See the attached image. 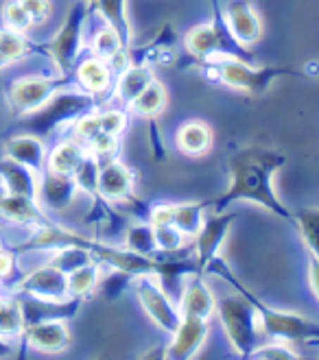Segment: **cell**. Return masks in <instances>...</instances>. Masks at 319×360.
<instances>
[{
    "mask_svg": "<svg viewBox=\"0 0 319 360\" xmlns=\"http://www.w3.org/2000/svg\"><path fill=\"white\" fill-rule=\"evenodd\" d=\"M208 269L212 273L221 275V278H225L232 286H237L239 292H243L245 297L251 300V304L256 306V310H258V321H261L263 334H267L271 338H278V341H284V343L287 341H313V338H317V341H319V323H315L311 319H304V316H300V314L269 308L265 302H261L256 295L249 292L237 278H234L232 271L217 258L206 266V271Z\"/></svg>",
    "mask_w": 319,
    "mask_h": 360,
    "instance_id": "cell-3",
    "label": "cell"
},
{
    "mask_svg": "<svg viewBox=\"0 0 319 360\" xmlns=\"http://www.w3.org/2000/svg\"><path fill=\"white\" fill-rule=\"evenodd\" d=\"M127 249H132L140 256L146 258H156L158 256V243L154 234V225L151 223H140L127 229Z\"/></svg>",
    "mask_w": 319,
    "mask_h": 360,
    "instance_id": "cell-30",
    "label": "cell"
},
{
    "mask_svg": "<svg viewBox=\"0 0 319 360\" xmlns=\"http://www.w3.org/2000/svg\"><path fill=\"white\" fill-rule=\"evenodd\" d=\"M20 302V310H23V319H25V328L42 323V321H68L79 312L83 297H70L66 300H44V297H35V295H27V292H18L15 295Z\"/></svg>",
    "mask_w": 319,
    "mask_h": 360,
    "instance_id": "cell-10",
    "label": "cell"
},
{
    "mask_svg": "<svg viewBox=\"0 0 319 360\" xmlns=\"http://www.w3.org/2000/svg\"><path fill=\"white\" fill-rule=\"evenodd\" d=\"M166 103V90L160 86L158 81H154L134 103H132V110L138 116H156Z\"/></svg>",
    "mask_w": 319,
    "mask_h": 360,
    "instance_id": "cell-34",
    "label": "cell"
},
{
    "mask_svg": "<svg viewBox=\"0 0 319 360\" xmlns=\"http://www.w3.org/2000/svg\"><path fill=\"white\" fill-rule=\"evenodd\" d=\"M7 63H9V61H7V59H5L3 55H0V68H5V66H7Z\"/></svg>",
    "mask_w": 319,
    "mask_h": 360,
    "instance_id": "cell-45",
    "label": "cell"
},
{
    "mask_svg": "<svg viewBox=\"0 0 319 360\" xmlns=\"http://www.w3.org/2000/svg\"><path fill=\"white\" fill-rule=\"evenodd\" d=\"M132 188H134V173L125 164H120L114 158L101 162L96 197L105 201H123L127 195H132Z\"/></svg>",
    "mask_w": 319,
    "mask_h": 360,
    "instance_id": "cell-16",
    "label": "cell"
},
{
    "mask_svg": "<svg viewBox=\"0 0 319 360\" xmlns=\"http://www.w3.org/2000/svg\"><path fill=\"white\" fill-rule=\"evenodd\" d=\"M90 7H94V11H99L105 18V22L118 33L123 46L130 49L132 27H130V18H127V0H94Z\"/></svg>",
    "mask_w": 319,
    "mask_h": 360,
    "instance_id": "cell-25",
    "label": "cell"
},
{
    "mask_svg": "<svg viewBox=\"0 0 319 360\" xmlns=\"http://www.w3.org/2000/svg\"><path fill=\"white\" fill-rule=\"evenodd\" d=\"M184 44L190 55L204 61L215 57H237L243 61H254V53H249L247 46L239 44L237 37L232 35L217 0H215V18H212V22L190 29L184 37Z\"/></svg>",
    "mask_w": 319,
    "mask_h": 360,
    "instance_id": "cell-5",
    "label": "cell"
},
{
    "mask_svg": "<svg viewBox=\"0 0 319 360\" xmlns=\"http://www.w3.org/2000/svg\"><path fill=\"white\" fill-rule=\"evenodd\" d=\"M88 149L79 140H66L57 144L55 149L46 155V168L59 175H75L79 164L86 158Z\"/></svg>",
    "mask_w": 319,
    "mask_h": 360,
    "instance_id": "cell-24",
    "label": "cell"
},
{
    "mask_svg": "<svg viewBox=\"0 0 319 360\" xmlns=\"http://www.w3.org/2000/svg\"><path fill=\"white\" fill-rule=\"evenodd\" d=\"M9 352H11V347L7 345V341H3V338H0V356H5Z\"/></svg>",
    "mask_w": 319,
    "mask_h": 360,
    "instance_id": "cell-44",
    "label": "cell"
},
{
    "mask_svg": "<svg viewBox=\"0 0 319 360\" xmlns=\"http://www.w3.org/2000/svg\"><path fill=\"white\" fill-rule=\"evenodd\" d=\"M39 173H35L33 168L20 164L11 158L0 160V184L7 190L9 195H20L35 199L39 197Z\"/></svg>",
    "mask_w": 319,
    "mask_h": 360,
    "instance_id": "cell-17",
    "label": "cell"
},
{
    "mask_svg": "<svg viewBox=\"0 0 319 360\" xmlns=\"http://www.w3.org/2000/svg\"><path fill=\"white\" fill-rule=\"evenodd\" d=\"M127 116L118 110H108V112H99V124L101 131L112 134V136H120V131L125 129Z\"/></svg>",
    "mask_w": 319,
    "mask_h": 360,
    "instance_id": "cell-40",
    "label": "cell"
},
{
    "mask_svg": "<svg viewBox=\"0 0 319 360\" xmlns=\"http://www.w3.org/2000/svg\"><path fill=\"white\" fill-rule=\"evenodd\" d=\"M99 171H101V162L92 155V153H86L83 162L79 164V168L75 171V181H77V188L83 190L86 195L90 197H96V188H99Z\"/></svg>",
    "mask_w": 319,
    "mask_h": 360,
    "instance_id": "cell-35",
    "label": "cell"
},
{
    "mask_svg": "<svg viewBox=\"0 0 319 360\" xmlns=\"http://www.w3.org/2000/svg\"><path fill=\"white\" fill-rule=\"evenodd\" d=\"M208 330H210L208 319L182 314V321L177 326V330L173 332V343L166 347L164 356L166 358H175V360L193 358L199 352V347L204 345Z\"/></svg>",
    "mask_w": 319,
    "mask_h": 360,
    "instance_id": "cell-14",
    "label": "cell"
},
{
    "mask_svg": "<svg viewBox=\"0 0 319 360\" xmlns=\"http://www.w3.org/2000/svg\"><path fill=\"white\" fill-rule=\"evenodd\" d=\"M223 15L239 44L251 46L263 37V22L249 0H230Z\"/></svg>",
    "mask_w": 319,
    "mask_h": 360,
    "instance_id": "cell-13",
    "label": "cell"
},
{
    "mask_svg": "<svg viewBox=\"0 0 319 360\" xmlns=\"http://www.w3.org/2000/svg\"><path fill=\"white\" fill-rule=\"evenodd\" d=\"M23 338L29 347L37 352H63L70 345V330L68 323L61 319L42 321L25 328Z\"/></svg>",
    "mask_w": 319,
    "mask_h": 360,
    "instance_id": "cell-18",
    "label": "cell"
},
{
    "mask_svg": "<svg viewBox=\"0 0 319 360\" xmlns=\"http://www.w3.org/2000/svg\"><path fill=\"white\" fill-rule=\"evenodd\" d=\"M29 53H33V44L25 37V33L0 27V55H3L9 63L15 59H23Z\"/></svg>",
    "mask_w": 319,
    "mask_h": 360,
    "instance_id": "cell-33",
    "label": "cell"
},
{
    "mask_svg": "<svg viewBox=\"0 0 319 360\" xmlns=\"http://www.w3.org/2000/svg\"><path fill=\"white\" fill-rule=\"evenodd\" d=\"M5 158L33 168L35 173L46 171V146L44 140L31 134H18L5 142Z\"/></svg>",
    "mask_w": 319,
    "mask_h": 360,
    "instance_id": "cell-19",
    "label": "cell"
},
{
    "mask_svg": "<svg viewBox=\"0 0 319 360\" xmlns=\"http://www.w3.org/2000/svg\"><path fill=\"white\" fill-rule=\"evenodd\" d=\"M221 326L230 338V343L234 345L243 358H249L251 352L258 347L261 338V321H258V310L251 304L249 297L245 295H225L217 302V310Z\"/></svg>",
    "mask_w": 319,
    "mask_h": 360,
    "instance_id": "cell-4",
    "label": "cell"
},
{
    "mask_svg": "<svg viewBox=\"0 0 319 360\" xmlns=\"http://www.w3.org/2000/svg\"><path fill=\"white\" fill-rule=\"evenodd\" d=\"M237 221V214L232 212H215L212 217H208L197 234V275L206 273V266L217 258V253L221 251L223 243L227 240V231Z\"/></svg>",
    "mask_w": 319,
    "mask_h": 360,
    "instance_id": "cell-11",
    "label": "cell"
},
{
    "mask_svg": "<svg viewBox=\"0 0 319 360\" xmlns=\"http://www.w3.org/2000/svg\"><path fill=\"white\" fill-rule=\"evenodd\" d=\"M96 258L92 256L90 247H83V245H68V247H59L55 249L53 258L49 260V264H53L55 269H59L61 273L70 275L73 271L86 266L90 262H94Z\"/></svg>",
    "mask_w": 319,
    "mask_h": 360,
    "instance_id": "cell-28",
    "label": "cell"
},
{
    "mask_svg": "<svg viewBox=\"0 0 319 360\" xmlns=\"http://www.w3.org/2000/svg\"><path fill=\"white\" fill-rule=\"evenodd\" d=\"M77 193H79V188H77V181L73 175H59V173H53L46 168L39 177L37 201L53 212L66 210L75 201Z\"/></svg>",
    "mask_w": 319,
    "mask_h": 360,
    "instance_id": "cell-15",
    "label": "cell"
},
{
    "mask_svg": "<svg viewBox=\"0 0 319 360\" xmlns=\"http://www.w3.org/2000/svg\"><path fill=\"white\" fill-rule=\"evenodd\" d=\"M206 203H184V205H173V225L182 231L184 236H197L199 229L206 221L204 212Z\"/></svg>",
    "mask_w": 319,
    "mask_h": 360,
    "instance_id": "cell-29",
    "label": "cell"
},
{
    "mask_svg": "<svg viewBox=\"0 0 319 360\" xmlns=\"http://www.w3.org/2000/svg\"><path fill=\"white\" fill-rule=\"evenodd\" d=\"M13 262H15V253H13V251L0 249V280H5L7 275H11Z\"/></svg>",
    "mask_w": 319,
    "mask_h": 360,
    "instance_id": "cell-42",
    "label": "cell"
},
{
    "mask_svg": "<svg viewBox=\"0 0 319 360\" xmlns=\"http://www.w3.org/2000/svg\"><path fill=\"white\" fill-rule=\"evenodd\" d=\"M75 81L79 83L81 90H86L94 96H101L108 92L112 83V68L110 63L101 57H90L77 63L75 68Z\"/></svg>",
    "mask_w": 319,
    "mask_h": 360,
    "instance_id": "cell-21",
    "label": "cell"
},
{
    "mask_svg": "<svg viewBox=\"0 0 319 360\" xmlns=\"http://www.w3.org/2000/svg\"><path fill=\"white\" fill-rule=\"evenodd\" d=\"M212 144V131L210 127L199 122V120H190L180 127L177 131V146L188 153V155H201L210 149Z\"/></svg>",
    "mask_w": 319,
    "mask_h": 360,
    "instance_id": "cell-26",
    "label": "cell"
},
{
    "mask_svg": "<svg viewBox=\"0 0 319 360\" xmlns=\"http://www.w3.org/2000/svg\"><path fill=\"white\" fill-rule=\"evenodd\" d=\"M20 5L27 9L33 20V27L46 22L51 15V0H20Z\"/></svg>",
    "mask_w": 319,
    "mask_h": 360,
    "instance_id": "cell-41",
    "label": "cell"
},
{
    "mask_svg": "<svg viewBox=\"0 0 319 360\" xmlns=\"http://www.w3.org/2000/svg\"><path fill=\"white\" fill-rule=\"evenodd\" d=\"M83 3H86V5H92V3H94V0H83Z\"/></svg>",
    "mask_w": 319,
    "mask_h": 360,
    "instance_id": "cell-46",
    "label": "cell"
},
{
    "mask_svg": "<svg viewBox=\"0 0 319 360\" xmlns=\"http://www.w3.org/2000/svg\"><path fill=\"white\" fill-rule=\"evenodd\" d=\"M96 96L86 92V90H66L61 88L55 92L39 110L27 114L20 118V127L25 134L37 136L42 140H46L57 127L77 122L81 116H86L90 112H96Z\"/></svg>",
    "mask_w": 319,
    "mask_h": 360,
    "instance_id": "cell-2",
    "label": "cell"
},
{
    "mask_svg": "<svg viewBox=\"0 0 319 360\" xmlns=\"http://www.w3.org/2000/svg\"><path fill=\"white\" fill-rule=\"evenodd\" d=\"M204 275H195L190 278L184 286V292L180 297V310L186 316H199V319H210L217 310V300L210 292L206 282L201 280Z\"/></svg>",
    "mask_w": 319,
    "mask_h": 360,
    "instance_id": "cell-20",
    "label": "cell"
},
{
    "mask_svg": "<svg viewBox=\"0 0 319 360\" xmlns=\"http://www.w3.org/2000/svg\"><path fill=\"white\" fill-rule=\"evenodd\" d=\"M156 79L151 68L146 63H132L125 70H120L116 81V98L125 105H132Z\"/></svg>",
    "mask_w": 319,
    "mask_h": 360,
    "instance_id": "cell-23",
    "label": "cell"
},
{
    "mask_svg": "<svg viewBox=\"0 0 319 360\" xmlns=\"http://www.w3.org/2000/svg\"><path fill=\"white\" fill-rule=\"evenodd\" d=\"M0 18H3V27L18 31V33H27L33 27V20L27 13V9L20 5V0H7V3L0 7Z\"/></svg>",
    "mask_w": 319,
    "mask_h": 360,
    "instance_id": "cell-36",
    "label": "cell"
},
{
    "mask_svg": "<svg viewBox=\"0 0 319 360\" xmlns=\"http://www.w3.org/2000/svg\"><path fill=\"white\" fill-rule=\"evenodd\" d=\"M295 229L302 234V240L306 243L311 256L319 258V207H308V210L297 212Z\"/></svg>",
    "mask_w": 319,
    "mask_h": 360,
    "instance_id": "cell-32",
    "label": "cell"
},
{
    "mask_svg": "<svg viewBox=\"0 0 319 360\" xmlns=\"http://www.w3.org/2000/svg\"><path fill=\"white\" fill-rule=\"evenodd\" d=\"M154 234H156V243H158V249L162 253H177L182 251V245H184V234L173 225H154Z\"/></svg>",
    "mask_w": 319,
    "mask_h": 360,
    "instance_id": "cell-38",
    "label": "cell"
},
{
    "mask_svg": "<svg viewBox=\"0 0 319 360\" xmlns=\"http://www.w3.org/2000/svg\"><path fill=\"white\" fill-rule=\"evenodd\" d=\"M287 164V158L265 146H247L230 158V188L215 201H204L206 207L223 212L234 201H251L295 227V217L278 199L273 177Z\"/></svg>",
    "mask_w": 319,
    "mask_h": 360,
    "instance_id": "cell-1",
    "label": "cell"
},
{
    "mask_svg": "<svg viewBox=\"0 0 319 360\" xmlns=\"http://www.w3.org/2000/svg\"><path fill=\"white\" fill-rule=\"evenodd\" d=\"M88 11H90V5L86 3L75 5L68 11L59 31L49 41H44V44L33 46V53H44L46 57L55 61L59 75L73 77L77 68V59L83 49V25H86Z\"/></svg>",
    "mask_w": 319,
    "mask_h": 360,
    "instance_id": "cell-6",
    "label": "cell"
},
{
    "mask_svg": "<svg viewBox=\"0 0 319 360\" xmlns=\"http://www.w3.org/2000/svg\"><path fill=\"white\" fill-rule=\"evenodd\" d=\"M208 68L217 75L227 88L243 90L247 94L261 96L269 90V86L280 77H297L291 68H254L251 61H243L237 57H215L208 59Z\"/></svg>",
    "mask_w": 319,
    "mask_h": 360,
    "instance_id": "cell-7",
    "label": "cell"
},
{
    "mask_svg": "<svg viewBox=\"0 0 319 360\" xmlns=\"http://www.w3.org/2000/svg\"><path fill=\"white\" fill-rule=\"evenodd\" d=\"M18 292L35 295V297L44 300H66L68 292V275L55 269L53 264H44L31 273H27L23 280L18 282Z\"/></svg>",
    "mask_w": 319,
    "mask_h": 360,
    "instance_id": "cell-12",
    "label": "cell"
},
{
    "mask_svg": "<svg viewBox=\"0 0 319 360\" xmlns=\"http://www.w3.org/2000/svg\"><path fill=\"white\" fill-rule=\"evenodd\" d=\"M70 83H73V79L66 75L15 79L7 90L9 108L13 110L15 116H27V114L39 110L55 92H59L61 88H68Z\"/></svg>",
    "mask_w": 319,
    "mask_h": 360,
    "instance_id": "cell-8",
    "label": "cell"
},
{
    "mask_svg": "<svg viewBox=\"0 0 319 360\" xmlns=\"http://www.w3.org/2000/svg\"><path fill=\"white\" fill-rule=\"evenodd\" d=\"M308 282H311L315 297L319 300V258H315V256H311V260H308Z\"/></svg>",
    "mask_w": 319,
    "mask_h": 360,
    "instance_id": "cell-43",
    "label": "cell"
},
{
    "mask_svg": "<svg viewBox=\"0 0 319 360\" xmlns=\"http://www.w3.org/2000/svg\"><path fill=\"white\" fill-rule=\"evenodd\" d=\"M25 334V319L20 310L18 297H0V338L3 341H15Z\"/></svg>",
    "mask_w": 319,
    "mask_h": 360,
    "instance_id": "cell-27",
    "label": "cell"
},
{
    "mask_svg": "<svg viewBox=\"0 0 319 360\" xmlns=\"http://www.w3.org/2000/svg\"><path fill=\"white\" fill-rule=\"evenodd\" d=\"M249 358H254V360H293V358H297V354L291 347H287V343L282 341V343L256 347Z\"/></svg>",
    "mask_w": 319,
    "mask_h": 360,
    "instance_id": "cell-39",
    "label": "cell"
},
{
    "mask_svg": "<svg viewBox=\"0 0 319 360\" xmlns=\"http://www.w3.org/2000/svg\"><path fill=\"white\" fill-rule=\"evenodd\" d=\"M136 292H138V300H140L144 312L149 314V319H151L158 328H162L164 332L173 334L182 321V310L164 292L162 284L156 280L154 273L138 275L136 278Z\"/></svg>",
    "mask_w": 319,
    "mask_h": 360,
    "instance_id": "cell-9",
    "label": "cell"
},
{
    "mask_svg": "<svg viewBox=\"0 0 319 360\" xmlns=\"http://www.w3.org/2000/svg\"><path fill=\"white\" fill-rule=\"evenodd\" d=\"M0 219L18 225H33V227L49 223V219L39 207V201L20 195H9V193L0 199Z\"/></svg>",
    "mask_w": 319,
    "mask_h": 360,
    "instance_id": "cell-22",
    "label": "cell"
},
{
    "mask_svg": "<svg viewBox=\"0 0 319 360\" xmlns=\"http://www.w3.org/2000/svg\"><path fill=\"white\" fill-rule=\"evenodd\" d=\"M125 46H123V41H120V37H118V33L108 25V27H103L96 35H94V39H92V53L96 55V57H101V59H105V61H110L116 53H120Z\"/></svg>",
    "mask_w": 319,
    "mask_h": 360,
    "instance_id": "cell-37",
    "label": "cell"
},
{
    "mask_svg": "<svg viewBox=\"0 0 319 360\" xmlns=\"http://www.w3.org/2000/svg\"><path fill=\"white\" fill-rule=\"evenodd\" d=\"M99 278H101V262L94 260L68 275V292L75 295V297H86V295H90L96 288Z\"/></svg>",
    "mask_w": 319,
    "mask_h": 360,
    "instance_id": "cell-31",
    "label": "cell"
}]
</instances>
